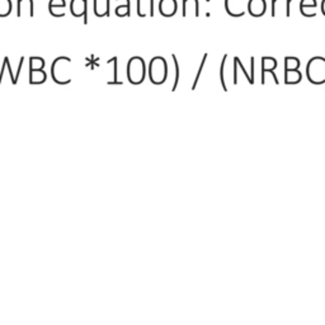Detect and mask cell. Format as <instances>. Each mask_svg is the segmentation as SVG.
Wrapping results in <instances>:
<instances>
[{"label": "cell", "instance_id": "cell-30", "mask_svg": "<svg viewBox=\"0 0 325 325\" xmlns=\"http://www.w3.org/2000/svg\"><path fill=\"white\" fill-rule=\"evenodd\" d=\"M293 0H286V17H291V3Z\"/></svg>", "mask_w": 325, "mask_h": 325}, {"label": "cell", "instance_id": "cell-28", "mask_svg": "<svg viewBox=\"0 0 325 325\" xmlns=\"http://www.w3.org/2000/svg\"><path fill=\"white\" fill-rule=\"evenodd\" d=\"M254 56L250 57V79H252V85L254 84V78H255V74H254V68H255V63H254Z\"/></svg>", "mask_w": 325, "mask_h": 325}, {"label": "cell", "instance_id": "cell-31", "mask_svg": "<svg viewBox=\"0 0 325 325\" xmlns=\"http://www.w3.org/2000/svg\"><path fill=\"white\" fill-rule=\"evenodd\" d=\"M154 3H155V0H150V13H149V16H150V17H154V16H155Z\"/></svg>", "mask_w": 325, "mask_h": 325}, {"label": "cell", "instance_id": "cell-15", "mask_svg": "<svg viewBox=\"0 0 325 325\" xmlns=\"http://www.w3.org/2000/svg\"><path fill=\"white\" fill-rule=\"evenodd\" d=\"M302 80V74L300 70H284V83L287 85L298 84Z\"/></svg>", "mask_w": 325, "mask_h": 325}, {"label": "cell", "instance_id": "cell-29", "mask_svg": "<svg viewBox=\"0 0 325 325\" xmlns=\"http://www.w3.org/2000/svg\"><path fill=\"white\" fill-rule=\"evenodd\" d=\"M278 2H283V0H272V17H276V9H277V3Z\"/></svg>", "mask_w": 325, "mask_h": 325}, {"label": "cell", "instance_id": "cell-18", "mask_svg": "<svg viewBox=\"0 0 325 325\" xmlns=\"http://www.w3.org/2000/svg\"><path fill=\"white\" fill-rule=\"evenodd\" d=\"M28 61H30V70H44L46 65L45 59L41 56H31Z\"/></svg>", "mask_w": 325, "mask_h": 325}, {"label": "cell", "instance_id": "cell-13", "mask_svg": "<svg viewBox=\"0 0 325 325\" xmlns=\"http://www.w3.org/2000/svg\"><path fill=\"white\" fill-rule=\"evenodd\" d=\"M109 7H111V0H94L93 4V11L94 16L98 18L109 17Z\"/></svg>", "mask_w": 325, "mask_h": 325}, {"label": "cell", "instance_id": "cell-11", "mask_svg": "<svg viewBox=\"0 0 325 325\" xmlns=\"http://www.w3.org/2000/svg\"><path fill=\"white\" fill-rule=\"evenodd\" d=\"M267 11L266 0H248V12L252 17H262Z\"/></svg>", "mask_w": 325, "mask_h": 325}, {"label": "cell", "instance_id": "cell-20", "mask_svg": "<svg viewBox=\"0 0 325 325\" xmlns=\"http://www.w3.org/2000/svg\"><path fill=\"white\" fill-rule=\"evenodd\" d=\"M300 60L295 56L284 57V70H298L300 69Z\"/></svg>", "mask_w": 325, "mask_h": 325}, {"label": "cell", "instance_id": "cell-24", "mask_svg": "<svg viewBox=\"0 0 325 325\" xmlns=\"http://www.w3.org/2000/svg\"><path fill=\"white\" fill-rule=\"evenodd\" d=\"M107 63L111 64L112 70H113V80L107 81V84L108 85H116V84L121 85L122 84L121 81L117 80V75H118V73H117V63H118V59H117V57H112V59H109Z\"/></svg>", "mask_w": 325, "mask_h": 325}, {"label": "cell", "instance_id": "cell-25", "mask_svg": "<svg viewBox=\"0 0 325 325\" xmlns=\"http://www.w3.org/2000/svg\"><path fill=\"white\" fill-rule=\"evenodd\" d=\"M316 7V0H301L300 2V12L303 11V9H315Z\"/></svg>", "mask_w": 325, "mask_h": 325}, {"label": "cell", "instance_id": "cell-12", "mask_svg": "<svg viewBox=\"0 0 325 325\" xmlns=\"http://www.w3.org/2000/svg\"><path fill=\"white\" fill-rule=\"evenodd\" d=\"M65 7L66 0H50L49 2V12L55 18H63V17H65Z\"/></svg>", "mask_w": 325, "mask_h": 325}, {"label": "cell", "instance_id": "cell-3", "mask_svg": "<svg viewBox=\"0 0 325 325\" xmlns=\"http://www.w3.org/2000/svg\"><path fill=\"white\" fill-rule=\"evenodd\" d=\"M126 75H127V80L130 84H142L147 75V66L145 60L141 56L131 57L127 61V66H126Z\"/></svg>", "mask_w": 325, "mask_h": 325}, {"label": "cell", "instance_id": "cell-1", "mask_svg": "<svg viewBox=\"0 0 325 325\" xmlns=\"http://www.w3.org/2000/svg\"><path fill=\"white\" fill-rule=\"evenodd\" d=\"M52 80L59 85H68L71 83V59L68 56H59L51 65Z\"/></svg>", "mask_w": 325, "mask_h": 325}, {"label": "cell", "instance_id": "cell-21", "mask_svg": "<svg viewBox=\"0 0 325 325\" xmlns=\"http://www.w3.org/2000/svg\"><path fill=\"white\" fill-rule=\"evenodd\" d=\"M229 55L225 54L221 60V65H220V83L221 87L224 89V92H228V85H226V79H225V66H226V60H228Z\"/></svg>", "mask_w": 325, "mask_h": 325}, {"label": "cell", "instance_id": "cell-6", "mask_svg": "<svg viewBox=\"0 0 325 325\" xmlns=\"http://www.w3.org/2000/svg\"><path fill=\"white\" fill-rule=\"evenodd\" d=\"M70 13L75 18L84 17V25H87L88 21V0H71L70 2Z\"/></svg>", "mask_w": 325, "mask_h": 325}, {"label": "cell", "instance_id": "cell-23", "mask_svg": "<svg viewBox=\"0 0 325 325\" xmlns=\"http://www.w3.org/2000/svg\"><path fill=\"white\" fill-rule=\"evenodd\" d=\"M13 11V3L12 0H0V18H6L11 16Z\"/></svg>", "mask_w": 325, "mask_h": 325}, {"label": "cell", "instance_id": "cell-8", "mask_svg": "<svg viewBox=\"0 0 325 325\" xmlns=\"http://www.w3.org/2000/svg\"><path fill=\"white\" fill-rule=\"evenodd\" d=\"M35 17V2L33 0H17V17Z\"/></svg>", "mask_w": 325, "mask_h": 325}, {"label": "cell", "instance_id": "cell-10", "mask_svg": "<svg viewBox=\"0 0 325 325\" xmlns=\"http://www.w3.org/2000/svg\"><path fill=\"white\" fill-rule=\"evenodd\" d=\"M182 16L187 17H200V3L198 0H183L182 3Z\"/></svg>", "mask_w": 325, "mask_h": 325}, {"label": "cell", "instance_id": "cell-4", "mask_svg": "<svg viewBox=\"0 0 325 325\" xmlns=\"http://www.w3.org/2000/svg\"><path fill=\"white\" fill-rule=\"evenodd\" d=\"M321 71H325V57H311L306 66V76L311 84H324L325 78L321 75Z\"/></svg>", "mask_w": 325, "mask_h": 325}, {"label": "cell", "instance_id": "cell-19", "mask_svg": "<svg viewBox=\"0 0 325 325\" xmlns=\"http://www.w3.org/2000/svg\"><path fill=\"white\" fill-rule=\"evenodd\" d=\"M114 13H116V16L119 17V18H123V17H126V16L130 17L131 16L130 0H127L125 4H118V6H116Z\"/></svg>", "mask_w": 325, "mask_h": 325}, {"label": "cell", "instance_id": "cell-9", "mask_svg": "<svg viewBox=\"0 0 325 325\" xmlns=\"http://www.w3.org/2000/svg\"><path fill=\"white\" fill-rule=\"evenodd\" d=\"M278 66V61L272 56H263L262 57V84H266V74L271 73L272 75L276 76L274 70Z\"/></svg>", "mask_w": 325, "mask_h": 325}, {"label": "cell", "instance_id": "cell-17", "mask_svg": "<svg viewBox=\"0 0 325 325\" xmlns=\"http://www.w3.org/2000/svg\"><path fill=\"white\" fill-rule=\"evenodd\" d=\"M172 60H173V64H174V81H173V87H172V92H176L179 84V79H181V66H179V61L177 55L172 54Z\"/></svg>", "mask_w": 325, "mask_h": 325}, {"label": "cell", "instance_id": "cell-32", "mask_svg": "<svg viewBox=\"0 0 325 325\" xmlns=\"http://www.w3.org/2000/svg\"><path fill=\"white\" fill-rule=\"evenodd\" d=\"M321 13L325 16V0H321Z\"/></svg>", "mask_w": 325, "mask_h": 325}, {"label": "cell", "instance_id": "cell-2", "mask_svg": "<svg viewBox=\"0 0 325 325\" xmlns=\"http://www.w3.org/2000/svg\"><path fill=\"white\" fill-rule=\"evenodd\" d=\"M168 61L166 57L162 56H154L149 61L147 65V76L151 84L154 85H162L167 81L169 75Z\"/></svg>", "mask_w": 325, "mask_h": 325}, {"label": "cell", "instance_id": "cell-26", "mask_svg": "<svg viewBox=\"0 0 325 325\" xmlns=\"http://www.w3.org/2000/svg\"><path fill=\"white\" fill-rule=\"evenodd\" d=\"M9 66H11V60H9L8 56H6L3 59V64H2V69H0V84L3 81L4 74H6V70H8Z\"/></svg>", "mask_w": 325, "mask_h": 325}, {"label": "cell", "instance_id": "cell-27", "mask_svg": "<svg viewBox=\"0 0 325 325\" xmlns=\"http://www.w3.org/2000/svg\"><path fill=\"white\" fill-rule=\"evenodd\" d=\"M234 60H235L236 63H238V66L239 68L241 69V70H243V74H244V76H245V78H247V80H248V83H252V80H250V75L249 74H248V71L245 70V68H244V65H243V63H241V60H240V57H238V56H235L234 57Z\"/></svg>", "mask_w": 325, "mask_h": 325}, {"label": "cell", "instance_id": "cell-5", "mask_svg": "<svg viewBox=\"0 0 325 325\" xmlns=\"http://www.w3.org/2000/svg\"><path fill=\"white\" fill-rule=\"evenodd\" d=\"M225 9L229 16L239 18L248 11V3L245 4V0H225Z\"/></svg>", "mask_w": 325, "mask_h": 325}, {"label": "cell", "instance_id": "cell-14", "mask_svg": "<svg viewBox=\"0 0 325 325\" xmlns=\"http://www.w3.org/2000/svg\"><path fill=\"white\" fill-rule=\"evenodd\" d=\"M47 81V73L44 70H30V84L41 85Z\"/></svg>", "mask_w": 325, "mask_h": 325}, {"label": "cell", "instance_id": "cell-22", "mask_svg": "<svg viewBox=\"0 0 325 325\" xmlns=\"http://www.w3.org/2000/svg\"><path fill=\"white\" fill-rule=\"evenodd\" d=\"M207 57H209V54H207V52H206V54L203 55L202 60H201V63H200V66H198L197 74H196V76H195V80H193V84H192V87H191V89H192V90H195V89H196V88H197V85H198V81H200V79H201V75H202V73H203V69H205V65H206Z\"/></svg>", "mask_w": 325, "mask_h": 325}, {"label": "cell", "instance_id": "cell-7", "mask_svg": "<svg viewBox=\"0 0 325 325\" xmlns=\"http://www.w3.org/2000/svg\"><path fill=\"white\" fill-rule=\"evenodd\" d=\"M159 13L166 18H172L178 12V2L177 0H159Z\"/></svg>", "mask_w": 325, "mask_h": 325}, {"label": "cell", "instance_id": "cell-16", "mask_svg": "<svg viewBox=\"0 0 325 325\" xmlns=\"http://www.w3.org/2000/svg\"><path fill=\"white\" fill-rule=\"evenodd\" d=\"M136 12L140 18H145L150 13V0H136Z\"/></svg>", "mask_w": 325, "mask_h": 325}]
</instances>
